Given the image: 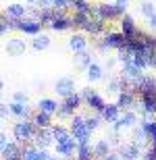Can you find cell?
I'll return each mask as SVG.
<instances>
[{
	"label": "cell",
	"mask_w": 156,
	"mask_h": 160,
	"mask_svg": "<svg viewBox=\"0 0 156 160\" xmlns=\"http://www.w3.org/2000/svg\"><path fill=\"white\" fill-rule=\"evenodd\" d=\"M38 133V127L33 123V119H19V123L13 125V137L19 143H27L33 142V137Z\"/></svg>",
	"instance_id": "1"
},
{
	"label": "cell",
	"mask_w": 156,
	"mask_h": 160,
	"mask_svg": "<svg viewBox=\"0 0 156 160\" xmlns=\"http://www.w3.org/2000/svg\"><path fill=\"white\" fill-rule=\"evenodd\" d=\"M71 133L73 137L77 139L79 143H88L90 142V137H92V131L88 129V125H85V117H79V114H73V119H71Z\"/></svg>",
	"instance_id": "2"
},
{
	"label": "cell",
	"mask_w": 156,
	"mask_h": 160,
	"mask_svg": "<svg viewBox=\"0 0 156 160\" xmlns=\"http://www.w3.org/2000/svg\"><path fill=\"white\" fill-rule=\"evenodd\" d=\"M135 123H138V112H135L133 108L131 110H123V114L113 123V129L121 133L123 129H131V127H135Z\"/></svg>",
	"instance_id": "3"
},
{
	"label": "cell",
	"mask_w": 156,
	"mask_h": 160,
	"mask_svg": "<svg viewBox=\"0 0 156 160\" xmlns=\"http://www.w3.org/2000/svg\"><path fill=\"white\" fill-rule=\"evenodd\" d=\"M42 27L44 23L40 19H33V17H23L19 19V31H23V33H29V36H38V33H42Z\"/></svg>",
	"instance_id": "4"
},
{
	"label": "cell",
	"mask_w": 156,
	"mask_h": 160,
	"mask_svg": "<svg viewBox=\"0 0 156 160\" xmlns=\"http://www.w3.org/2000/svg\"><path fill=\"white\" fill-rule=\"evenodd\" d=\"M121 75H123V79H127V81L135 88V83L144 77V69H139L135 62H127V65H123V69H121Z\"/></svg>",
	"instance_id": "5"
},
{
	"label": "cell",
	"mask_w": 156,
	"mask_h": 160,
	"mask_svg": "<svg viewBox=\"0 0 156 160\" xmlns=\"http://www.w3.org/2000/svg\"><path fill=\"white\" fill-rule=\"evenodd\" d=\"M33 143H36L38 148H50L52 143H56L52 127H44V129H38L36 137H33Z\"/></svg>",
	"instance_id": "6"
},
{
	"label": "cell",
	"mask_w": 156,
	"mask_h": 160,
	"mask_svg": "<svg viewBox=\"0 0 156 160\" xmlns=\"http://www.w3.org/2000/svg\"><path fill=\"white\" fill-rule=\"evenodd\" d=\"M104 46L108 48H114V50H119V48H125L127 44V36L123 33V31H108L106 36H104Z\"/></svg>",
	"instance_id": "7"
},
{
	"label": "cell",
	"mask_w": 156,
	"mask_h": 160,
	"mask_svg": "<svg viewBox=\"0 0 156 160\" xmlns=\"http://www.w3.org/2000/svg\"><path fill=\"white\" fill-rule=\"evenodd\" d=\"M54 146H56V154H60L63 158H71V156L77 152L79 142L71 135L69 139H67V142H58V143H54Z\"/></svg>",
	"instance_id": "8"
},
{
	"label": "cell",
	"mask_w": 156,
	"mask_h": 160,
	"mask_svg": "<svg viewBox=\"0 0 156 160\" xmlns=\"http://www.w3.org/2000/svg\"><path fill=\"white\" fill-rule=\"evenodd\" d=\"M54 92H56L58 96H63V98H67L69 94L75 92V79H73V77H60V79H56V83H54Z\"/></svg>",
	"instance_id": "9"
},
{
	"label": "cell",
	"mask_w": 156,
	"mask_h": 160,
	"mask_svg": "<svg viewBox=\"0 0 156 160\" xmlns=\"http://www.w3.org/2000/svg\"><path fill=\"white\" fill-rule=\"evenodd\" d=\"M25 50H27V44H25V40H19V38H11L4 44V52L8 56H21V54H25Z\"/></svg>",
	"instance_id": "10"
},
{
	"label": "cell",
	"mask_w": 156,
	"mask_h": 160,
	"mask_svg": "<svg viewBox=\"0 0 156 160\" xmlns=\"http://www.w3.org/2000/svg\"><path fill=\"white\" fill-rule=\"evenodd\" d=\"M121 31H123L127 38H138L139 33H142V31L138 29V25H135V19H133L131 15H127V12L121 17Z\"/></svg>",
	"instance_id": "11"
},
{
	"label": "cell",
	"mask_w": 156,
	"mask_h": 160,
	"mask_svg": "<svg viewBox=\"0 0 156 160\" xmlns=\"http://www.w3.org/2000/svg\"><path fill=\"white\" fill-rule=\"evenodd\" d=\"M139 152H142V148H138L133 142L131 143H119V156L123 160H138Z\"/></svg>",
	"instance_id": "12"
},
{
	"label": "cell",
	"mask_w": 156,
	"mask_h": 160,
	"mask_svg": "<svg viewBox=\"0 0 156 160\" xmlns=\"http://www.w3.org/2000/svg\"><path fill=\"white\" fill-rule=\"evenodd\" d=\"M117 104H119L121 110H131L135 106V96H133V89H123L121 94H117Z\"/></svg>",
	"instance_id": "13"
},
{
	"label": "cell",
	"mask_w": 156,
	"mask_h": 160,
	"mask_svg": "<svg viewBox=\"0 0 156 160\" xmlns=\"http://www.w3.org/2000/svg\"><path fill=\"white\" fill-rule=\"evenodd\" d=\"M135 92L138 94H148V92H156V77H152V75H146L144 73V77L139 79L138 83H135Z\"/></svg>",
	"instance_id": "14"
},
{
	"label": "cell",
	"mask_w": 156,
	"mask_h": 160,
	"mask_svg": "<svg viewBox=\"0 0 156 160\" xmlns=\"http://www.w3.org/2000/svg\"><path fill=\"white\" fill-rule=\"evenodd\" d=\"M131 139L133 143L138 146V148H144L146 143L150 142V133L142 127V125H138V127H133V133H131Z\"/></svg>",
	"instance_id": "15"
},
{
	"label": "cell",
	"mask_w": 156,
	"mask_h": 160,
	"mask_svg": "<svg viewBox=\"0 0 156 160\" xmlns=\"http://www.w3.org/2000/svg\"><path fill=\"white\" fill-rule=\"evenodd\" d=\"M11 110L15 117H19V119H33L29 112V106L25 104V102H17V100H13L11 102Z\"/></svg>",
	"instance_id": "16"
},
{
	"label": "cell",
	"mask_w": 156,
	"mask_h": 160,
	"mask_svg": "<svg viewBox=\"0 0 156 160\" xmlns=\"http://www.w3.org/2000/svg\"><path fill=\"white\" fill-rule=\"evenodd\" d=\"M27 12H29V8L25 4H19V2H13V4L6 6V15L13 19H23V17H27Z\"/></svg>",
	"instance_id": "17"
},
{
	"label": "cell",
	"mask_w": 156,
	"mask_h": 160,
	"mask_svg": "<svg viewBox=\"0 0 156 160\" xmlns=\"http://www.w3.org/2000/svg\"><path fill=\"white\" fill-rule=\"evenodd\" d=\"M69 48H71L73 52L88 50V40H85V36H81V33H73V36L69 38Z\"/></svg>",
	"instance_id": "18"
},
{
	"label": "cell",
	"mask_w": 156,
	"mask_h": 160,
	"mask_svg": "<svg viewBox=\"0 0 156 160\" xmlns=\"http://www.w3.org/2000/svg\"><path fill=\"white\" fill-rule=\"evenodd\" d=\"M100 114H102L104 121H108V123H114V121L121 117V108H119V104H117V102H114V104H106V106H104V110H102Z\"/></svg>",
	"instance_id": "19"
},
{
	"label": "cell",
	"mask_w": 156,
	"mask_h": 160,
	"mask_svg": "<svg viewBox=\"0 0 156 160\" xmlns=\"http://www.w3.org/2000/svg\"><path fill=\"white\" fill-rule=\"evenodd\" d=\"M23 154V148H19V142H8L2 148V160H8V158H17V156Z\"/></svg>",
	"instance_id": "20"
},
{
	"label": "cell",
	"mask_w": 156,
	"mask_h": 160,
	"mask_svg": "<svg viewBox=\"0 0 156 160\" xmlns=\"http://www.w3.org/2000/svg\"><path fill=\"white\" fill-rule=\"evenodd\" d=\"M33 123H36L38 129H44V127H52V114L50 112H44L38 108V112L33 114Z\"/></svg>",
	"instance_id": "21"
},
{
	"label": "cell",
	"mask_w": 156,
	"mask_h": 160,
	"mask_svg": "<svg viewBox=\"0 0 156 160\" xmlns=\"http://www.w3.org/2000/svg\"><path fill=\"white\" fill-rule=\"evenodd\" d=\"M75 156H77V160H94L96 158V154H94V146H90V142L88 143H79Z\"/></svg>",
	"instance_id": "22"
},
{
	"label": "cell",
	"mask_w": 156,
	"mask_h": 160,
	"mask_svg": "<svg viewBox=\"0 0 156 160\" xmlns=\"http://www.w3.org/2000/svg\"><path fill=\"white\" fill-rule=\"evenodd\" d=\"M100 12H102V17H104V21H113V19H117V17H121L119 15V11H117V4H110V2H102L100 4Z\"/></svg>",
	"instance_id": "23"
},
{
	"label": "cell",
	"mask_w": 156,
	"mask_h": 160,
	"mask_svg": "<svg viewBox=\"0 0 156 160\" xmlns=\"http://www.w3.org/2000/svg\"><path fill=\"white\" fill-rule=\"evenodd\" d=\"M94 154H96V158L104 160L110 154V142H108V139H98V142L94 143Z\"/></svg>",
	"instance_id": "24"
},
{
	"label": "cell",
	"mask_w": 156,
	"mask_h": 160,
	"mask_svg": "<svg viewBox=\"0 0 156 160\" xmlns=\"http://www.w3.org/2000/svg\"><path fill=\"white\" fill-rule=\"evenodd\" d=\"M48 46H50V36H46V33H38V36H33V40H31V48L38 50V52L46 50Z\"/></svg>",
	"instance_id": "25"
},
{
	"label": "cell",
	"mask_w": 156,
	"mask_h": 160,
	"mask_svg": "<svg viewBox=\"0 0 156 160\" xmlns=\"http://www.w3.org/2000/svg\"><path fill=\"white\" fill-rule=\"evenodd\" d=\"M54 31H67V29H71L73 23H71V17H67V15H63V17H56L52 21V25H50Z\"/></svg>",
	"instance_id": "26"
},
{
	"label": "cell",
	"mask_w": 156,
	"mask_h": 160,
	"mask_svg": "<svg viewBox=\"0 0 156 160\" xmlns=\"http://www.w3.org/2000/svg\"><path fill=\"white\" fill-rule=\"evenodd\" d=\"M38 108H40V110H44V112L56 114V110H58V102L52 100V98H42V100L38 102Z\"/></svg>",
	"instance_id": "27"
},
{
	"label": "cell",
	"mask_w": 156,
	"mask_h": 160,
	"mask_svg": "<svg viewBox=\"0 0 156 160\" xmlns=\"http://www.w3.org/2000/svg\"><path fill=\"white\" fill-rule=\"evenodd\" d=\"M85 104H88V106H90L92 110H96V112H102V110H104V106H106L104 98H102V96H98V94L90 96V98L85 100Z\"/></svg>",
	"instance_id": "28"
},
{
	"label": "cell",
	"mask_w": 156,
	"mask_h": 160,
	"mask_svg": "<svg viewBox=\"0 0 156 160\" xmlns=\"http://www.w3.org/2000/svg\"><path fill=\"white\" fill-rule=\"evenodd\" d=\"M85 73H88V79H90L92 83L94 81H100V79L104 77V71H102V67L96 65V62H92L88 69H85Z\"/></svg>",
	"instance_id": "29"
},
{
	"label": "cell",
	"mask_w": 156,
	"mask_h": 160,
	"mask_svg": "<svg viewBox=\"0 0 156 160\" xmlns=\"http://www.w3.org/2000/svg\"><path fill=\"white\" fill-rule=\"evenodd\" d=\"M52 131H54V139H56V143L58 142H67V139L73 135L71 129H67V127H63V125H52Z\"/></svg>",
	"instance_id": "30"
},
{
	"label": "cell",
	"mask_w": 156,
	"mask_h": 160,
	"mask_svg": "<svg viewBox=\"0 0 156 160\" xmlns=\"http://www.w3.org/2000/svg\"><path fill=\"white\" fill-rule=\"evenodd\" d=\"M104 23H106V21H98V19L90 17V21L85 23L83 31H88V33H92V36H96V33H100V31L104 29Z\"/></svg>",
	"instance_id": "31"
},
{
	"label": "cell",
	"mask_w": 156,
	"mask_h": 160,
	"mask_svg": "<svg viewBox=\"0 0 156 160\" xmlns=\"http://www.w3.org/2000/svg\"><path fill=\"white\" fill-rule=\"evenodd\" d=\"M38 8H40V6H38ZM38 19H40L44 25H52V21L56 19V8H40Z\"/></svg>",
	"instance_id": "32"
},
{
	"label": "cell",
	"mask_w": 156,
	"mask_h": 160,
	"mask_svg": "<svg viewBox=\"0 0 156 160\" xmlns=\"http://www.w3.org/2000/svg\"><path fill=\"white\" fill-rule=\"evenodd\" d=\"M75 65L81 67V69H88L92 65V54L88 50H81V52H75Z\"/></svg>",
	"instance_id": "33"
},
{
	"label": "cell",
	"mask_w": 156,
	"mask_h": 160,
	"mask_svg": "<svg viewBox=\"0 0 156 160\" xmlns=\"http://www.w3.org/2000/svg\"><path fill=\"white\" fill-rule=\"evenodd\" d=\"M88 21H90V12H75L71 17V23L75 29H83Z\"/></svg>",
	"instance_id": "34"
},
{
	"label": "cell",
	"mask_w": 156,
	"mask_h": 160,
	"mask_svg": "<svg viewBox=\"0 0 156 160\" xmlns=\"http://www.w3.org/2000/svg\"><path fill=\"white\" fill-rule=\"evenodd\" d=\"M154 12H156V8H154L152 2H148V0H139V15H142V17L150 19Z\"/></svg>",
	"instance_id": "35"
},
{
	"label": "cell",
	"mask_w": 156,
	"mask_h": 160,
	"mask_svg": "<svg viewBox=\"0 0 156 160\" xmlns=\"http://www.w3.org/2000/svg\"><path fill=\"white\" fill-rule=\"evenodd\" d=\"M73 112H75V110H73V108L69 106V104H65V102H63V104H58L56 117H58L60 121H65V119H73Z\"/></svg>",
	"instance_id": "36"
},
{
	"label": "cell",
	"mask_w": 156,
	"mask_h": 160,
	"mask_svg": "<svg viewBox=\"0 0 156 160\" xmlns=\"http://www.w3.org/2000/svg\"><path fill=\"white\" fill-rule=\"evenodd\" d=\"M81 102H83V96L77 94V92H73V94H69V96L65 98V104H69V106H71L73 110L81 106Z\"/></svg>",
	"instance_id": "37"
},
{
	"label": "cell",
	"mask_w": 156,
	"mask_h": 160,
	"mask_svg": "<svg viewBox=\"0 0 156 160\" xmlns=\"http://www.w3.org/2000/svg\"><path fill=\"white\" fill-rule=\"evenodd\" d=\"M38 146L36 143H25V148H23V160H36V156H38Z\"/></svg>",
	"instance_id": "38"
},
{
	"label": "cell",
	"mask_w": 156,
	"mask_h": 160,
	"mask_svg": "<svg viewBox=\"0 0 156 160\" xmlns=\"http://www.w3.org/2000/svg\"><path fill=\"white\" fill-rule=\"evenodd\" d=\"M11 29H13V19L8 17L6 12H2V17H0V33H2V36H6Z\"/></svg>",
	"instance_id": "39"
},
{
	"label": "cell",
	"mask_w": 156,
	"mask_h": 160,
	"mask_svg": "<svg viewBox=\"0 0 156 160\" xmlns=\"http://www.w3.org/2000/svg\"><path fill=\"white\" fill-rule=\"evenodd\" d=\"M69 8H73L75 12H88L90 11V2L88 0H71V6Z\"/></svg>",
	"instance_id": "40"
},
{
	"label": "cell",
	"mask_w": 156,
	"mask_h": 160,
	"mask_svg": "<svg viewBox=\"0 0 156 160\" xmlns=\"http://www.w3.org/2000/svg\"><path fill=\"white\" fill-rule=\"evenodd\" d=\"M100 121H104V119H102V114L98 112V114H94V117H88V119H85V125H88L90 131H96L98 125H100Z\"/></svg>",
	"instance_id": "41"
},
{
	"label": "cell",
	"mask_w": 156,
	"mask_h": 160,
	"mask_svg": "<svg viewBox=\"0 0 156 160\" xmlns=\"http://www.w3.org/2000/svg\"><path fill=\"white\" fill-rule=\"evenodd\" d=\"M142 160H156V143H150V148L144 152Z\"/></svg>",
	"instance_id": "42"
},
{
	"label": "cell",
	"mask_w": 156,
	"mask_h": 160,
	"mask_svg": "<svg viewBox=\"0 0 156 160\" xmlns=\"http://www.w3.org/2000/svg\"><path fill=\"white\" fill-rule=\"evenodd\" d=\"M8 114H13V110H11V104H6V102H2L0 104V117H2V121L8 117Z\"/></svg>",
	"instance_id": "43"
},
{
	"label": "cell",
	"mask_w": 156,
	"mask_h": 160,
	"mask_svg": "<svg viewBox=\"0 0 156 160\" xmlns=\"http://www.w3.org/2000/svg\"><path fill=\"white\" fill-rule=\"evenodd\" d=\"M52 158H54V156L48 154V148H40V150H38L36 160H52Z\"/></svg>",
	"instance_id": "44"
},
{
	"label": "cell",
	"mask_w": 156,
	"mask_h": 160,
	"mask_svg": "<svg viewBox=\"0 0 156 160\" xmlns=\"http://www.w3.org/2000/svg\"><path fill=\"white\" fill-rule=\"evenodd\" d=\"M13 100H17V102H25V104H27V102H29V96L25 94V92H15V94H13Z\"/></svg>",
	"instance_id": "45"
},
{
	"label": "cell",
	"mask_w": 156,
	"mask_h": 160,
	"mask_svg": "<svg viewBox=\"0 0 156 160\" xmlns=\"http://www.w3.org/2000/svg\"><path fill=\"white\" fill-rule=\"evenodd\" d=\"M40 8H54V0H38V4Z\"/></svg>",
	"instance_id": "46"
},
{
	"label": "cell",
	"mask_w": 156,
	"mask_h": 160,
	"mask_svg": "<svg viewBox=\"0 0 156 160\" xmlns=\"http://www.w3.org/2000/svg\"><path fill=\"white\" fill-rule=\"evenodd\" d=\"M71 0H54V8H69Z\"/></svg>",
	"instance_id": "47"
},
{
	"label": "cell",
	"mask_w": 156,
	"mask_h": 160,
	"mask_svg": "<svg viewBox=\"0 0 156 160\" xmlns=\"http://www.w3.org/2000/svg\"><path fill=\"white\" fill-rule=\"evenodd\" d=\"M94 94H96V92H94V88H83V89H81V96H83V102L88 100L90 96H94Z\"/></svg>",
	"instance_id": "48"
},
{
	"label": "cell",
	"mask_w": 156,
	"mask_h": 160,
	"mask_svg": "<svg viewBox=\"0 0 156 160\" xmlns=\"http://www.w3.org/2000/svg\"><path fill=\"white\" fill-rule=\"evenodd\" d=\"M6 143H8V137H6V133H0V150L4 148Z\"/></svg>",
	"instance_id": "49"
},
{
	"label": "cell",
	"mask_w": 156,
	"mask_h": 160,
	"mask_svg": "<svg viewBox=\"0 0 156 160\" xmlns=\"http://www.w3.org/2000/svg\"><path fill=\"white\" fill-rule=\"evenodd\" d=\"M148 25H150V29H154V31H156V12L152 15L150 19H148Z\"/></svg>",
	"instance_id": "50"
},
{
	"label": "cell",
	"mask_w": 156,
	"mask_h": 160,
	"mask_svg": "<svg viewBox=\"0 0 156 160\" xmlns=\"http://www.w3.org/2000/svg\"><path fill=\"white\" fill-rule=\"evenodd\" d=\"M104 160H123V158H121L119 154H114V152H110V154H108V156H106Z\"/></svg>",
	"instance_id": "51"
},
{
	"label": "cell",
	"mask_w": 156,
	"mask_h": 160,
	"mask_svg": "<svg viewBox=\"0 0 156 160\" xmlns=\"http://www.w3.org/2000/svg\"><path fill=\"white\" fill-rule=\"evenodd\" d=\"M27 4H38V0H25Z\"/></svg>",
	"instance_id": "52"
},
{
	"label": "cell",
	"mask_w": 156,
	"mask_h": 160,
	"mask_svg": "<svg viewBox=\"0 0 156 160\" xmlns=\"http://www.w3.org/2000/svg\"><path fill=\"white\" fill-rule=\"evenodd\" d=\"M8 160H23V156H17V158H8Z\"/></svg>",
	"instance_id": "53"
},
{
	"label": "cell",
	"mask_w": 156,
	"mask_h": 160,
	"mask_svg": "<svg viewBox=\"0 0 156 160\" xmlns=\"http://www.w3.org/2000/svg\"><path fill=\"white\" fill-rule=\"evenodd\" d=\"M154 46H156V38H154Z\"/></svg>",
	"instance_id": "54"
},
{
	"label": "cell",
	"mask_w": 156,
	"mask_h": 160,
	"mask_svg": "<svg viewBox=\"0 0 156 160\" xmlns=\"http://www.w3.org/2000/svg\"><path fill=\"white\" fill-rule=\"evenodd\" d=\"M52 160H60V158H52Z\"/></svg>",
	"instance_id": "55"
}]
</instances>
